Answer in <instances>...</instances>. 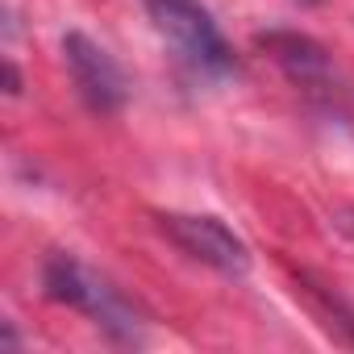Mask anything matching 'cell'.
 Masks as SVG:
<instances>
[{"label":"cell","mask_w":354,"mask_h":354,"mask_svg":"<svg viewBox=\"0 0 354 354\" xmlns=\"http://www.w3.org/2000/svg\"><path fill=\"white\" fill-rule=\"evenodd\" d=\"M63 59H67V71H71V80H75V88H80V96L88 100L92 113L109 117V113H117L125 104V75H121V67L88 34H67L63 38Z\"/></svg>","instance_id":"obj_4"},{"label":"cell","mask_w":354,"mask_h":354,"mask_svg":"<svg viewBox=\"0 0 354 354\" xmlns=\"http://www.w3.org/2000/svg\"><path fill=\"white\" fill-rule=\"evenodd\" d=\"M162 234L180 246L184 254L225 271V275H246L250 267V250L246 242L217 217H196V213H167L162 217Z\"/></svg>","instance_id":"obj_3"},{"label":"cell","mask_w":354,"mask_h":354,"mask_svg":"<svg viewBox=\"0 0 354 354\" xmlns=\"http://www.w3.org/2000/svg\"><path fill=\"white\" fill-rule=\"evenodd\" d=\"M142 5L158 38L175 50V59L192 75L221 80L234 71V50L201 0H142Z\"/></svg>","instance_id":"obj_1"},{"label":"cell","mask_w":354,"mask_h":354,"mask_svg":"<svg viewBox=\"0 0 354 354\" xmlns=\"http://www.w3.org/2000/svg\"><path fill=\"white\" fill-rule=\"evenodd\" d=\"M46 292L55 296V300H63V304H71V308H80V313H88L96 325H104V329H113V333H121V337H133V313H129V304L117 296V288H109L100 275H92L84 263H75L71 254H55L50 263H46Z\"/></svg>","instance_id":"obj_2"}]
</instances>
